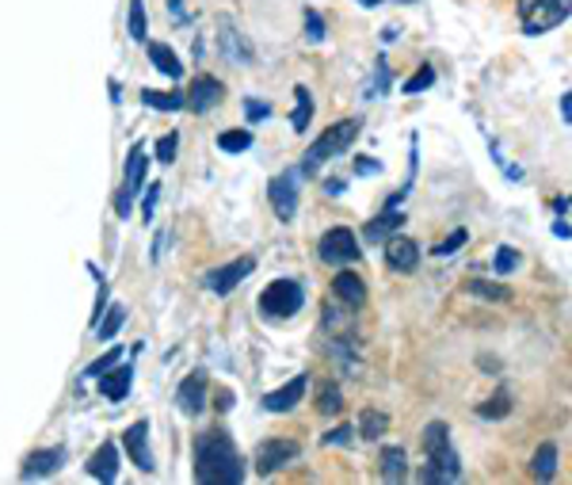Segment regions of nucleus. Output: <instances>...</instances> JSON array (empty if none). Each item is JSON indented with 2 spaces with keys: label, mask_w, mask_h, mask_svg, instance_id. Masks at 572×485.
<instances>
[{
  "label": "nucleus",
  "mask_w": 572,
  "mask_h": 485,
  "mask_svg": "<svg viewBox=\"0 0 572 485\" xmlns=\"http://www.w3.org/2000/svg\"><path fill=\"white\" fill-rule=\"evenodd\" d=\"M257 272V257H237V260H229V264H222V268H211V272L203 275V287L211 291V295H234L237 287H241L249 275Z\"/></svg>",
  "instance_id": "8"
},
{
  "label": "nucleus",
  "mask_w": 572,
  "mask_h": 485,
  "mask_svg": "<svg viewBox=\"0 0 572 485\" xmlns=\"http://www.w3.org/2000/svg\"><path fill=\"white\" fill-rule=\"evenodd\" d=\"M306 38L309 43H324V38H329V31H324V15L313 12V8H306Z\"/></svg>",
  "instance_id": "38"
},
{
  "label": "nucleus",
  "mask_w": 572,
  "mask_h": 485,
  "mask_svg": "<svg viewBox=\"0 0 572 485\" xmlns=\"http://www.w3.org/2000/svg\"><path fill=\"white\" fill-rule=\"evenodd\" d=\"M558 466H561V448L553 440H546L543 448L535 451V459H531V474H535L538 482H553L558 478Z\"/></svg>",
  "instance_id": "21"
},
{
  "label": "nucleus",
  "mask_w": 572,
  "mask_h": 485,
  "mask_svg": "<svg viewBox=\"0 0 572 485\" xmlns=\"http://www.w3.org/2000/svg\"><path fill=\"white\" fill-rule=\"evenodd\" d=\"M351 436H355V428L351 425H339V428H332V433L329 436H324V448H339V443H344V448H347V443H351Z\"/></svg>",
  "instance_id": "42"
},
{
  "label": "nucleus",
  "mask_w": 572,
  "mask_h": 485,
  "mask_svg": "<svg viewBox=\"0 0 572 485\" xmlns=\"http://www.w3.org/2000/svg\"><path fill=\"white\" fill-rule=\"evenodd\" d=\"M84 471H88L92 478H99L104 485H111L115 478H119V448H115L111 440L99 443V451H92V459H88Z\"/></svg>",
  "instance_id": "19"
},
{
  "label": "nucleus",
  "mask_w": 572,
  "mask_h": 485,
  "mask_svg": "<svg viewBox=\"0 0 572 485\" xmlns=\"http://www.w3.org/2000/svg\"><path fill=\"white\" fill-rule=\"evenodd\" d=\"M218 150L222 153H245L252 150V130H226V134H218Z\"/></svg>",
  "instance_id": "31"
},
{
  "label": "nucleus",
  "mask_w": 572,
  "mask_h": 485,
  "mask_svg": "<svg viewBox=\"0 0 572 485\" xmlns=\"http://www.w3.org/2000/svg\"><path fill=\"white\" fill-rule=\"evenodd\" d=\"M385 84H390V66H385V61H378V76H374V81H370L367 99H378V96H382Z\"/></svg>",
  "instance_id": "41"
},
{
  "label": "nucleus",
  "mask_w": 572,
  "mask_h": 485,
  "mask_svg": "<svg viewBox=\"0 0 572 485\" xmlns=\"http://www.w3.org/2000/svg\"><path fill=\"white\" fill-rule=\"evenodd\" d=\"M218 50H222V58L226 61H234V66H252L257 61V50L249 46V38L237 31V23L234 20H222L218 23Z\"/></svg>",
  "instance_id": "12"
},
{
  "label": "nucleus",
  "mask_w": 572,
  "mask_h": 485,
  "mask_svg": "<svg viewBox=\"0 0 572 485\" xmlns=\"http://www.w3.org/2000/svg\"><path fill=\"white\" fill-rule=\"evenodd\" d=\"M553 234H558V237H569V222H565V218L553 222Z\"/></svg>",
  "instance_id": "47"
},
{
  "label": "nucleus",
  "mask_w": 572,
  "mask_h": 485,
  "mask_svg": "<svg viewBox=\"0 0 572 485\" xmlns=\"http://www.w3.org/2000/svg\"><path fill=\"white\" fill-rule=\"evenodd\" d=\"M176 402H180V410L188 417H199L206 410V371H191L180 382V390H176Z\"/></svg>",
  "instance_id": "17"
},
{
  "label": "nucleus",
  "mask_w": 572,
  "mask_h": 485,
  "mask_svg": "<svg viewBox=\"0 0 572 485\" xmlns=\"http://www.w3.org/2000/svg\"><path fill=\"white\" fill-rule=\"evenodd\" d=\"M512 394H508V390H500L497 398H489V402L485 405H477V417L481 421H500V417H508V413H512Z\"/></svg>",
  "instance_id": "30"
},
{
  "label": "nucleus",
  "mask_w": 572,
  "mask_h": 485,
  "mask_svg": "<svg viewBox=\"0 0 572 485\" xmlns=\"http://www.w3.org/2000/svg\"><path fill=\"white\" fill-rule=\"evenodd\" d=\"M298 176L294 168H286V173L272 176V184H267V199H272L275 214H279L283 222H294V214H298Z\"/></svg>",
  "instance_id": "11"
},
{
  "label": "nucleus",
  "mask_w": 572,
  "mask_h": 485,
  "mask_svg": "<svg viewBox=\"0 0 572 485\" xmlns=\"http://www.w3.org/2000/svg\"><path fill=\"white\" fill-rule=\"evenodd\" d=\"M218 410H222V413L234 410V390H222V394H218Z\"/></svg>",
  "instance_id": "45"
},
{
  "label": "nucleus",
  "mask_w": 572,
  "mask_h": 485,
  "mask_svg": "<svg viewBox=\"0 0 572 485\" xmlns=\"http://www.w3.org/2000/svg\"><path fill=\"white\" fill-rule=\"evenodd\" d=\"M385 428H390V417H385L382 410H367V413H362V421H359V428H355V433H359L362 440H378V436H382Z\"/></svg>",
  "instance_id": "29"
},
{
  "label": "nucleus",
  "mask_w": 572,
  "mask_h": 485,
  "mask_svg": "<svg viewBox=\"0 0 572 485\" xmlns=\"http://www.w3.org/2000/svg\"><path fill=\"white\" fill-rule=\"evenodd\" d=\"M317 410H321L324 417H332V413L344 410V402H339V387H336V382H324V387H321V402H317Z\"/></svg>",
  "instance_id": "37"
},
{
  "label": "nucleus",
  "mask_w": 572,
  "mask_h": 485,
  "mask_svg": "<svg viewBox=\"0 0 572 485\" xmlns=\"http://www.w3.org/2000/svg\"><path fill=\"white\" fill-rule=\"evenodd\" d=\"M150 61H153V69H160V73L172 76V81L183 76V61L176 58V50L168 43H150Z\"/></svg>",
  "instance_id": "23"
},
{
  "label": "nucleus",
  "mask_w": 572,
  "mask_h": 485,
  "mask_svg": "<svg viewBox=\"0 0 572 485\" xmlns=\"http://www.w3.org/2000/svg\"><path fill=\"white\" fill-rule=\"evenodd\" d=\"M385 264H390L393 272H416V264H420V245H416L413 237L390 234L385 237Z\"/></svg>",
  "instance_id": "15"
},
{
  "label": "nucleus",
  "mask_w": 572,
  "mask_h": 485,
  "mask_svg": "<svg viewBox=\"0 0 572 485\" xmlns=\"http://www.w3.org/2000/svg\"><path fill=\"white\" fill-rule=\"evenodd\" d=\"M168 8H172L176 20H183V0H168Z\"/></svg>",
  "instance_id": "48"
},
{
  "label": "nucleus",
  "mask_w": 572,
  "mask_h": 485,
  "mask_svg": "<svg viewBox=\"0 0 572 485\" xmlns=\"http://www.w3.org/2000/svg\"><path fill=\"white\" fill-rule=\"evenodd\" d=\"M195 482L203 485H237L245 482V459L237 443L226 433L211 428V433L195 436Z\"/></svg>",
  "instance_id": "1"
},
{
  "label": "nucleus",
  "mask_w": 572,
  "mask_h": 485,
  "mask_svg": "<svg viewBox=\"0 0 572 485\" xmlns=\"http://www.w3.org/2000/svg\"><path fill=\"white\" fill-rule=\"evenodd\" d=\"M122 321H127V306H107L104 318H99V326H96V341H111V336L122 329Z\"/></svg>",
  "instance_id": "28"
},
{
  "label": "nucleus",
  "mask_w": 572,
  "mask_h": 485,
  "mask_svg": "<svg viewBox=\"0 0 572 485\" xmlns=\"http://www.w3.org/2000/svg\"><path fill=\"white\" fill-rule=\"evenodd\" d=\"M309 119H313V92H309L306 84H298V88H294V115H290V127L298 130V134H306V130H309Z\"/></svg>",
  "instance_id": "24"
},
{
  "label": "nucleus",
  "mask_w": 572,
  "mask_h": 485,
  "mask_svg": "<svg viewBox=\"0 0 572 485\" xmlns=\"http://www.w3.org/2000/svg\"><path fill=\"white\" fill-rule=\"evenodd\" d=\"M298 456H301V443L298 440H283V436H275V440H264L257 448V474H260V478H272L275 471L290 466Z\"/></svg>",
  "instance_id": "9"
},
{
  "label": "nucleus",
  "mask_w": 572,
  "mask_h": 485,
  "mask_svg": "<svg viewBox=\"0 0 572 485\" xmlns=\"http://www.w3.org/2000/svg\"><path fill=\"white\" fill-rule=\"evenodd\" d=\"M401 226H405V214H401L397 206H385V211L378 214V218H370V222H367V229H362V237H367V241H385V237L397 234Z\"/></svg>",
  "instance_id": "22"
},
{
  "label": "nucleus",
  "mask_w": 572,
  "mask_h": 485,
  "mask_svg": "<svg viewBox=\"0 0 572 485\" xmlns=\"http://www.w3.org/2000/svg\"><path fill=\"white\" fill-rule=\"evenodd\" d=\"M65 448H38L31 451L27 459L20 463V478L23 482H38V478H50V474H58L61 466H65Z\"/></svg>",
  "instance_id": "13"
},
{
  "label": "nucleus",
  "mask_w": 572,
  "mask_h": 485,
  "mask_svg": "<svg viewBox=\"0 0 572 485\" xmlns=\"http://www.w3.org/2000/svg\"><path fill=\"white\" fill-rule=\"evenodd\" d=\"M569 20V0H520V23L527 35H546Z\"/></svg>",
  "instance_id": "5"
},
{
  "label": "nucleus",
  "mask_w": 572,
  "mask_h": 485,
  "mask_svg": "<svg viewBox=\"0 0 572 485\" xmlns=\"http://www.w3.org/2000/svg\"><path fill=\"white\" fill-rule=\"evenodd\" d=\"M382 478L385 482H405L408 478L405 448H382Z\"/></svg>",
  "instance_id": "26"
},
{
  "label": "nucleus",
  "mask_w": 572,
  "mask_h": 485,
  "mask_svg": "<svg viewBox=\"0 0 572 485\" xmlns=\"http://www.w3.org/2000/svg\"><path fill=\"white\" fill-rule=\"evenodd\" d=\"M359 4H367V8H374V4H382V0H359Z\"/></svg>",
  "instance_id": "50"
},
{
  "label": "nucleus",
  "mask_w": 572,
  "mask_h": 485,
  "mask_svg": "<svg viewBox=\"0 0 572 485\" xmlns=\"http://www.w3.org/2000/svg\"><path fill=\"white\" fill-rule=\"evenodd\" d=\"M317 257H321L324 264H332V268L355 264V260L362 257L359 237H355V229H347V226H332V229H324L321 241H317Z\"/></svg>",
  "instance_id": "6"
},
{
  "label": "nucleus",
  "mask_w": 572,
  "mask_h": 485,
  "mask_svg": "<svg viewBox=\"0 0 572 485\" xmlns=\"http://www.w3.org/2000/svg\"><path fill=\"white\" fill-rule=\"evenodd\" d=\"M306 387H309L306 375H294L290 382H283L279 390H272V394L264 398V410H267V413H290L294 405H298L301 398H306Z\"/></svg>",
  "instance_id": "18"
},
{
  "label": "nucleus",
  "mask_w": 572,
  "mask_h": 485,
  "mask_svg": "<svg viewBox=\"0 0 572 485\" xmlns=\"http://www.w3.org/2000/svg\"><path fill=\"white\" fill-rule=\"evenodd\" d=\"M176 153H180V134H165V138H157V161L160 165H172L176 161Z\"/></svg>",
  "instance_id": "39"
},
{
  "label": "nucleus",
  "mask_w": 572,
  "mask_h": 485,
  "mask_svg": "<svg viewBox=\"0 0 572 485\" xmlns=\"http://www.w3.org/2000/svg\"><path fill=\"white\" fill-rule=\"evenodd\" d=\"M359 127H362L359 119H336L332 127H324L306 150V157H301V176H317L321 165H329L332 157H344L347 145L359 138Z\"/></svg>",
  "instance_id": "2"
},
{
  "label": "nucleus",
  "mask_w": 572,
  "mask_h": 485,
  "mask_svg": "<svg viewBox=\"0 0 572 485\" xmlns=\"http://www.w3.org/2000/svg\"><path fill=\"white\" fill-rule=\"evenodd\" d=\"M145 165H150V157H145V145L138 142L134 150L127 153V173H122V188H119V196H115V211H119V218H130V206H134V199L142 196Z\"/></svg>",
  "instance_id": "7"
},
{
  "label": "nucleus",
  "mask_w": 572,
  "mask_h": 485,
  "mask_svg": "<svg viewBox=\"0 0 572 485\" xmlns=\"http://www.w3.org/2000/svg\"><path fill=\"white\" fill-rule=\"evenodd\" d=\"M96 382H99V394H104L107 402H122V398L130 394V382H134V371H130V367L119 359V364H115V371H104Z\"/></svg>",
  "instance_id": "20"
},
{
  "label": "nucleus",
  "mask_w": 572,
  "mask_h": 485,
  "mask_svg": "<svg viewBox=\"0 0 572 485\" xmlns=\"http://www.w3.org/2000/svg\"><path fill=\"white\" fill-rule=\"evenodd\" d=\"M355 173H359V176H374V173H382V165H378V161H370V157H362V161H355Z\"/></svg>",
  "instance_id": "44"
},
{
  "label": "nucleus",
  "mask_w": 572,
  "mask_h": 485,
  "mask_svg": "<svg viewBox=\"0 0 572 485\" xmlns=\"http://www.w3.org/2000/svg\"><path fill=\"white\" fill-rule=\"evenodd\" d=\"M127 35L134 43H150V15H145V0H130L127 8Z\"/></svg>",
  "instance_id": "27"
},
{
  "label": "nucleus",
  "mask_w": 572,
  "mask_h": 485,
  "mask_svg": "<svg viewBox=\"0 0 572 485\" xmlns=\"http://www.w3.org/2000/svg\"><path fill=\"white\" fill-rule=\"evenodd\" d=\"M424 448H428V471L420 474L424 482H458L462 478V463H458V451L451 443V428L443 421H431L424 428Z\"/></svg>",
  "instance_id": "3"
},
{
  "label": "nucleus",
  "mask_w": 572,
  "mask_h": 485,
  "mask_svg": "<svg viewBox=\"0 0 572 485\" xmlns=\"http://www.w3.org/2000/svg\"><path fill=\"white\" fill-rule=\"evenodd\" d=\"M122 356H127V352H122L119 344H115L111 352H104V356H99V359H92V364L84 367V379H99V375H104V371H111V367L119 364Z\"/></svg>",
  "instance_id": "33"
},
{
  "label": "nucleus",
  "mask_w": 572,
  "mask_h": 485,
  "mask_svg": "<svg viewBox=\"0 0 572 485\" xmlns=\"http://www.w3.org/2000/svg\"><path fill=\"white\" fill-rule=\"evenodd\" d=\"M561 119L572 122V96H569V92H565V96H561Z\"/></svg>",
  "instance_id": "46"
},
{
  "label": "nucleus",
  "mask_w": 572,
  "mask_h": 485,
  "mask_svg": "<svg viewBox=\"0 0 572 485\" xmlns=\"http://www.w3.org/2000/svg\"><path fill=\"white\" fill-rule=\"evenodd\" d=\"M466 241H469V229H466V226H458V229H454L451 237H443V241H439V245H436V249H431V252H436V257H454V252H458V249H462V245H466Z\"/></svg>",
  "instance_id": "36"
},
{
  "label": "nucleus",
  "mask_w": 572,
  "mask_h": 485,
  "mask_svg": "<svg viewBox=\"0 0 572 485\" xmlns=\"http://www.w3.org/2000/svg\"><path fill=\"white\" fill-rule=\"evenodd\" d=\"M157 199H160V184H150V188H145V199H142L145 222H153V214H157Z\"/></svg>",
  "instance_id": "43"
},
{
  "label": "nucleus",
  "mask_w": 572,
  "mask_h": 485,
  "mask_svg": "<svg viewBox=\"0 0 572 485\" xmlns=\"http://www.w3.org/2000/svg\"><path fill=\"white\" fill-rule=\"evenodd\" d=\"M267 115H272V104H264V99H245V119L249 122H264Z\"/></svg>",
  "instance_id": "40"
},
{
  "label": "nucleus",
  "mask_w": 572,
  "mask_h": 485,
  "mask_svg": "<svg viewBox=\"0 0 572 485\" xmlns=\"http://www.w3.org/2000/svg\"><path fill=\"white\" fill-rule=\"evenodd\" d=\"M344 191V180H329V196H339Z\"/></svg>",
  "instance_id": "49"
},
{
  "label": "nucleus",
  "mask_w": 572,
  "mask_h": 485,
  "mask_svg": "<svg viewBox=\"0 0 572 485\" xmlns=\"http://www.w3.org/2000/svg\"><path fill=\"white\" fill-rule=\"evenodd\" d=\"M332 295H336L347 310H362V306H367V283H362V275L339 268L336 280H332Z\"/></svg>",
  "instance_id": "16"
},
{
  "label": "nucleus",
  "mask_w": 572,
  "mask_h": 485,
  "mask_svg": "<svg viewBox=\"0 0 572 485\" xmlns=\"http://www.w3.org/2000/svg\"><path fill=\"white\" fill-rule=\"evenodd\" d=\"M257 306L267 321H286L306 306V287H301L298 280H275L264 287V295H260Z\"/></svg>",
  "instance_id": "4"
},
{
  "label": "nucleus",
  "mask_w": 572,
  "mask_h": 485,
  "mask_svg": "<svg viewBox=\"0 0 572 485\" xmlns=\"http://www.w3.org/2000/svg\"><path fill=\"white\" fill-rule=\"evenodd\" d=\"M188 96V107L195 115H206V111H214V107L226 99V84L218 81V76H211V73H199L195 81H191V92H183Z\"/></svg>",
  "instance_id": "14"
},
{
  "label": "nucleus",
  "mask_w": 572,
  "mask_h": 485,
  "mask_svg": "<svg viewBox=\"0 0 572 485\" xmlns=\"http://www.w3.org/2000/svg\"><path fill=\"white\" fill-rule=\"evenodd\" d=\"M431 84H436V66H428V61H424V66L405 81V96H416V92L431 88Z\"/></svg>",
  "instance_id": "34"
},
{
  "label": "nucleus",
  "mask_w": 572,
  "mask_h": 485,
  "mask_svg": "<svg viewBox=\"0 0 572 485\" xmlns=\"http://www.w3.org/2000/svg\"><path fill=\"white\" fill-rule=\"evenodd\" d=\"M142 104L153 107V111H183V107H188V96H183V92H157V88H145V92H142Z\"/></svg>",
  "instance_id": "25"
},
{
  "label": "nucleus",
  "mask_w": 572,
  "mask_h": 485,
  "mask_svg": "<svg viewBox=\"0 0 572 485\" xmlns=\"http://www.w3.org/2000/svg\"><path fill=\"white\" fill-rule=\"evenodd\" d=\"M122 448H127L130 463L142 474L157 471V459H153V436H150V421H134V425L122 433Z\"/></svg>",
  "instance_id": "10"
},
{
  "label": "nucleus",
  "mask_w": 572,
  "mask_h": 485,
  "mask_svg": "<svg viewBox=\"0 0 572 485\" xmlns=\"http://www.w3.org/2000/svg\"><path fill=\"white\" fill-rule=\"evenodd\" d=\"M520 249H512V245H500L497 257H492V268H497V275H512L515 268H520Z\"/></svg>",
  "instance_id": "35"
},
{
  "label": "nucleus",
  "mask_w": 572,
  "mask_h": 485,
  "mask_svg": "<svg viewBox=\"0 0 572 485\" xmlns=\"http://www.w3.org/2000/svg\"><path fill=\"white\" fill-rule=\"evenodd\" d=\"M466 295H477V298H485V303H500V298H508V287L485 283V280H466Z\"/></svg>",
  "instance_id": "32"
}]
</instances>
